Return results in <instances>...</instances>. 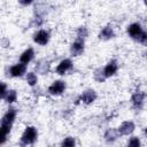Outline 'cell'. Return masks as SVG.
Returning a JSON list of instances; mask_svg holds the SVG:
<instances>
[{
	"mask_svg": "<svg viewBox=\"0 0 147 147\" xmlns=\"http://www.w3.org/2000/svg\"><path fill=\"white\" fill-rule=\"evenodd\" d=\"M144 3H145V5L147 6V0H145V2H144Z\"/></svg>",
	"mask_w": 147,
	"mask_h": 147,
	"instance_id": "28",
	"label": "cell"
},
{
	"mask_svg": "<svg viewBox=\"0 0 147 147\" xmlns=\"http://www.w3.org/2000/svg\"><path fill=\"white\" fill-rule=\"evenodd\" d=\"M38 138V131L34 126H26L21 136V142L23 145H32Z\"/></svg>",
	"mask_w": 147,
	"mask_h": 147,
	"instance_id": "2",
	"label": "cell"
},
{
	"mask_svg": "<svg viewBox=\"0 0 147 147\" xmlns=\"http://www.w3.org/2000/svg\"><path fill=\"white\" fill-rule=\"evenodd\" d=\"M88 36V30L85 26H79L77 29V39L85 40V38Z\"/></svg>",
	"mask_w": 147,
	"mask_h": 147,
	"instance_id": "20",
	"label": "cell"
},
{
	"mask_svg": "<svg viewBox=\"0 0 147 147\" xmlns=\"http://www.w3.org/2000/svg\"><path fill=\"white\" fill-rule=\"evenodd\" d=\"M85 51V41L82 39H76L70 46V54L71 56H79Z\"/></svg>",
	"mask_w": 147,
	"mask_h": 147,
	"instance_id": "6",
	"label": "cell"
},
{
	"mask_svg": "<svg viewBox=\"0 0 147 147\" xmlns=\"http://www.w3.org/2000/svg\"><path fill=\"white\" fill-rule=\"evenodd\" d=\"M145 96H146V94H145L144 92H141V91H136V92L132 94V96H131V103H132V106H133L134 108H137V109L141 108V106H142V103H144V100H145Z\"/></svg>",
	"mask_w": 147,
	"mask_h": 147,
	"instance_id": "12",
	"label": "cell"
},
{
	"mask_svg": "<svg viewBox=\"0 0 147 147\" xmlns=\"http://www.w3.org/2000/svg\"><path fill=\"white\" fill-rule=\"evenodd\" d=\"M118 137H119V133H118L117 129H114V127L108 129V130L105 132V134H103V138H105V140H106L107 142H114V141L117 140Z\"/></svg>",
	"mask_w": 147,
	"mask_h": 147,
	"instance_id": "15",
	"label": "cell"
},
{
	"mask_svg": "<svg viewBox=\"0 0 147 147\" xmlns=\"http://www.w3.org/2000/svg\"><path fill=\"white\" fill-rule=\"evenodd\" d=\"M26 71V65L23 63H16L9 68V75L11 77H22Z\"/></svg>",
	"mask_w": 147,
	"mask_h": 147,
	"instance_id": "11",
	"label": "cell"
},
{
	"mask_svg": "<svg viewBox=\"0 0 147 147\" xmlns=\"http://www.w3.org/2000/svg\"><path fill=\"white\" fill-rule=\"evenodd\" d=\"M32 38H33V41H34L36 44L41 45V46H45V45H47L48 41H49V32H48L47 30L41 29V30H38V31L33 34Z\"/></svg>",
	"mask_w": 147,
	"mask_h": 147,
	"instance_id": "5",
	"label": "cell"
},
{
	"mask_svg": "<svg viewBox=\"0 0 147 147\" xmlns=\"http://www.w3.org/2000/svg\"><path fill=\"white\" fill-rule=\"evenodd\" d=\"M36 69L40 72V74H46L49 71V63L45 60H40L38 62V64L36 65Z\"/></svg>",
	"mask_w": 147,
	"mask_h": 147,
	"instance_id": "16",
	"label": "cell"
},
{
	"mask_svg": "<svg viewBox=\"0 0 147 147\" xmlns=\"http://www.w3.org/2000/svg\"><path fill=\"white\" fill-rule=\"evenodd\" d=\"M60 147H76V139L74 137H70V136L65 137L62 140Z\"/></svg>",
	"mask_w": 147,
	"mask_h": 147,
	"instance_id": "19",
	"label": "cell"
},
{
	"mask_svg": "<svg viewBox=\"0 0 147 147\" xmlns=\"http://www.w3.org/2000/svg\"><path fill=\"white\" fill-rule=\"evenodd\" d=\"M32 24L34 25V26H40L41 24H42V20H41V17H36L34 20H33V22H32Z\"/></svg>",
	"mask_w": 147,
	"mask_h": 147,
	"instance_id": "25",
	"label": "cell"
},
{
	"mask_svg": "<svg viewBox=\"0 0 147 147\" xmlns=\"http://www.w3.org/2000/svg\"><path fill=\"white\" fill-rule=\"evenodd\" d=\"M98 37H99V39H101V40H109V39L114 38V37H115V32H114L113 26H111V25H107V26L102 28L101 31L99 32Z\"/></svg>",
	"mask_w": 147,
	"mask_h": 147,
	"instance_id": "13",
	"label": "cell"
},
{
	"mask_svg": "<svg viewBox=\"0 0 147 147\" xmlns=\"http://www.w3.org/2000/svg\"><path fill=\"white\" fill-rule=\"evenodd\" d=\"M38 82V77L34 72H28L26 74V83L30 85V86H34Z\"/></svg>",
	"mask_w": 147,
	"mask_h": 147,
	"instance_id": "21",
	"label": "cell"
},
{
	"mask_svg": "<svg viewBox=\"0 0 147 147\" xmlns=\"http://www.w3.org/2000/svg\"><path fill=\"white\" fill-rule=\"evenodd\" d=\"M16 114H17L16 109L10 107L7 110V113L2 116L1 125H0V138H1L0 139V144L1 145H3L6 142V140H7V137H8L9 132H10V130H11V126H13L14 122H15Z\"/></svg>",
	"mask_w": 147,
	"mask_h": 147,
	"instance_id": "1",
	"label": "cell"
},
{
	"mask_svg": "<svg viewBox=\"0 0 147 147\" xmlns=\"http://www.w3.org/2000/svg\"><path fill=\"white\" fill-rule=\"evenodd\" d=\"M20 3L23 5V6H28V5H31L32 1L31 0H28V1H23V0H20Z\"/></svg>",
	"mask_w": 147,
	"mask_h": 147,
	"instance_id": "26",
	"label": "cell"
},
{
	"mask_svg": "<svg viewBox=\"0 0 147 147\" xmlns=\"http://www.w3.org/2000/svg\"><path fill=\"white\" fill-rule=\"evenodd\" d=\"M126 32H127V34H129L133 40L139 41L141 34L144 33V30H142V28H141V25H140L139 23H132V24H130V25L127 26Z\"/></svg>",
	"mask_w": 147,
	"mask_h": 147,
	"instance_id": "4",
	"label": "cell"
},
{
	"mask_svg": "<svg viewBox=\"0 0 147 147\" xmlns=\"http://www.w3.org/2000/svg\"><path fill=\"white\" fill-rule=\"evenodd\" d=\"M33 57H34V51H33V48L29 47V48H26L21 54V56H20V63H23V64L26 65L28 63H30L32 61Z\"/></svg>",
	"mask_w": 147,
	"mask_h": 147,
	"instance_id": "14",
	"label": "cell"
},
{
	"mask_svg": "<svg viewBox=\"0 0 147 147\" xmlns=\"http://www.w3.org/2000/svg\"><path fill=\"white\" fill-rule=\"evenodd\" d=\"M96 96H98V95H96V92H95L94 90H92V88H88V90H85V91L80 94L78 101H82V102L85 103V105H90V103H92V102L95 101Z\"/></svg>",
	"mask_w": 147,
	"mask_h": 147,
	"instance_id": "8",
	"label": "cell"
},
{
	"mask_svg": "<svg viewBox=\"0 0 147 147\" xmlns=\"http://www.w3.org/2000/svg\"><path fill=\"white\" fill-rule=\"evenodd\" d=\"M65 83L63 80H54L49 86H48V93L52 95H60L65 91Z\"/></svg>",
	"mask_w": 147,
	"mask_h": 147,
	"instance_id": "3",
	"label": "cell"
},
{
	"mask_svg": "<svg viewBox=\"0 0 147 147\" xmlns=\"http://www.w3.org/2000/svg\"><path fill=\"white\" fill-rule=\"evenodd\" d=\"M126 147H141V141L138 137H131L126 144Z\"/></svg>",
	"mask_w": 147,
	"mask_h": 147,
	"instance_id": "22",
	"label": "cell"
},
{
	"mask_svg": "<svg viewBox=\"0 0 147 147\" xmlns=\"http://www.w3.org/2000/svg\"><path fill=\"white\" fill-rule=\"evenodd\" d=\"M139 42L142 44L144 46H147V31H144V33L141 34V37L139 39Z\"/></svg>",
	"mask_w": 147,
	"mask_h": 147,
	"instance_id": "24",
	"label": "cell"
},
{
	"mask_svg": "<svg viewBox=\"0 0 147 147\" xmlns=\"http://www.w3.org/2000/svg\"><path fill=\"white\" fill-rule=\"evenodd\" d=\"M93 77H94V79H95L96 82H99V83H103V82L107 79L106 76H105V74H103V69H101V68H98V69L94 70Z\"/></svg>",
	"mask_w": 147,
	"mask_h": 147,
	"instance_id": "18",
	"label": "cell"
},
{
	"mask_svg": "<svg viewBox=\"0 0 147 147\" xmlns=\"http://www.w3.org/2000/svg\"><path fill=\"white\" fill-rule=\"evenodd\" d=\"M8 91L9 90H7V85H6V83H1V98L2 99H5V96L7 95V93H8Z\"/></svg>",
	"mask_w": 147,
	"mask_h": 147,
	"instance_id": "23",
	"label": "cell"
},
{
	"mask_svg": "<svg viewBox=\"0 0 147 147\" xmlns=\"http://www.w3.org/2000/svg\"><path fill=\"white\" fill-rule=\"evenodd\" d=\"M71 68H72V61H71L70 59H64V60H62V61L56 65L55 71H56V74H59V75H64V74H67L69 70H71Z\"/></svg>",
	"mask_w": 147,
	"mask_h": 147,
	"instance_id": "10",
	"label": "cell"
},
{
	"mask_svg": "<svg viewBox=\"0 0 147 147\" xmlns=\"http://www.w3.org/2000/svg\"><path fill=\"white\" fill-rule=\"evenodd\" d=\"M145 133H146V136H147V127L145 129Z\"/></svg>",
	"mask_w": 147,
	"mask_h": 147,
	"instance_id": "27",
	"label": "cell"
},
{
	"mask_svg": "<svg viewBox=\"0 0 147 147\" xmlns=\"http://www.w3.org/2000/svg\"><path fill=\"white\" fill-rule=\"evenodd\" d=\"M118 70V63L116 60H110L105 67H103V74L106 76V78H109L111 76H114Z\"/></svg>",
	"mask_w": 147,
	"mask_h": 147,
	"instance_id": "9",
	"label": "cell"
},
{
	"mask_svg": "<svg viewBox=\"0 0 147 147\" xmlns=\"http://www.w3.org/2000/svg\"><path fill=\"white\" fill-rule=\"evenodd\" d=\"M3 100H5L7 103H9V105L14 103V102L17 100V92H16L15 90H9Z\"/></svg>",
	"mask_w": 147,
	"mask_h": 147,
	"instance_id": "17",
	"label": "cell"
},
{
	"mask_svg": "<svg viewBox=\"0 0 147 147\" xmlns=\"http://www.w3.org/2000/svg\"><path fill=\"white\" fill-rule=\"evenodd\" d=\"M134 130H136V124L132 121H124L117 127V131H118L119 136H129V134L133 133Z\"/></svg>",
	"mask_w": 147,
	"mask_h": 147,
	"instance_id": "7",
	"label": "cell"
}]
</instances>
